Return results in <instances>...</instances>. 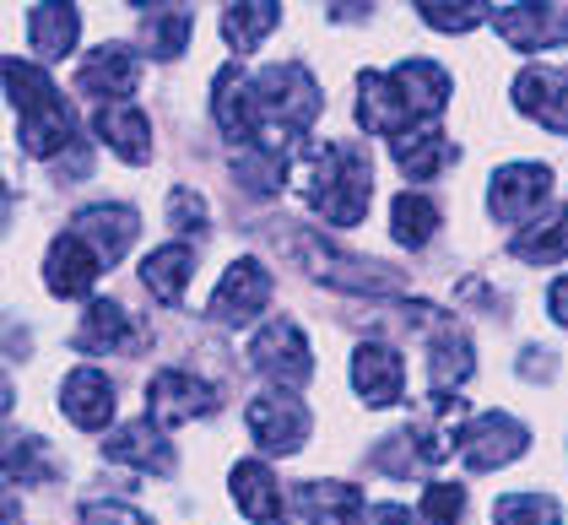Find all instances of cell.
<instances>
[{
    "label": "cell",
    "mask_w": 568,
    "mask_h": 525,
    "mask_svg": "<svg viewBox=\"0 0 568 525\" xmlns=\"http://www.w3.org/2000/svg\"><path fill=\"white\" fill-rule=\"evenodd\" d=\"M449 77L434 60H400L395 71H363L357 77V125L368 135H406L444 114Z\"/></svg>",
    "instance_id": "cell-1"
},
{
    "label": "cell",
    "mask_w": 568,
    "mask_h": 525,
    "mask_svg": "<svg viewBox=\"0 0 568 525\" xmlns=\"http://www.w3.org/2000/svg\"><path fill=\"white\" fill-rule=\"evenodd\" d=\"M298 195L331 228H357L368 201H374V163L352 141H325L314 147L298 169Z\"/></svg>",
    "instance_id": "cell-2"
},
{
    "label": "cell",
    "mask_w": 568,
    "mask_h": 525,
    "mask_svg": "<svg viewBox=\"0 0 568 525\" xmlns=\"http://www.w3.org/2000/svg\"><path fill=\"white\" fill-rule=\"evenodd\" d=\"M0 82H6V98L17 103L22 114V152L28 158H54L77 141V109L65 103V92L49 82V71L39 60H17L6 54L0 60Z\"/></svg>",
    "instance_id": "cell-3"
},
{
    "label": "cell",
    "mask_w": 568,
    "mask_h": 525,
    "mask_svg": "<svg viewBox=\"0 0 568 525\" xmlns=\"http://www.w3.org/2000/svg\"><path fill=\"white\" fill-rule=\"evenodd\" d=\"M325 109L320 82L308 77L298 60H282V65H265L255 77V147L265 152H282L287 158V141L304 135L314 125V114Z\"/></svg>",
    "instance_id": "cell-4"
},
{
    "label": "cell",
    "mask_w": 568,
    "mask_h": 525,
    "mask_svg": "<svg viewBox=\"0 0 568 525\" xmlns=\"http://www.w3.org/2000/svg\"><path fill=\"white\" fill-rule=\"evenodd\" d=\"M293 255L304 261V271L314 282L342 287V293H395V287H400V276H395L390 265L342 255V250H331L320 233H298V239H293Z\"/></svg>",
    "instance_id": "cell-5"
},
{
    "label": "cell",
    "mask_w": 568,
    "mask_h": 525,
    "mask_svg": "<svg viewBox=\"0 0 568 525\" xmlns=\"http://www.w3.org/2000/svg\"><path fill=\"white\" fill-rule=\"evenodd\" d=\"M455 450H460V461L471 472H498V466L520 461L530 450V434H525L520 417H509V412H481V417H471L455 434Z\"/></svg>",
    "instance_id": "cell-6"
},
{
    "label": "cell",
    "mask_w": 568,
    "mask_h": 525,
    "mask_svg": "<svg viewBox=\"0 0 568 525\" xmlns=\"http://www.w3.org/2000/svg\"><path fill=\"white\" fill-rule=\"evenodd\" d=\"M250 363L261 368L276 391H304L308 374H314V357H308L304 331L293 320H271L261 336L250 342Z\"/></svg>",
    "instance_id": "cell-7"
},
{
    "label": "cell",
    "mask_w": 568,
    "mask_h": 525,
    "mask_svg": "<svg viewBox=\"0 0 568 525\" xmlns=\"http://www.w3.org/2000/svg\"><path fill=\"white\" fill-rule=\"evenodd\" d=\"M217 412V385L190 374V368H163L152 385H146V417L158 428H174V423H195V417H212Z\"/></svg>",
    "instance_id": "cell-8"
},
{
    "label": "cell",
    "mask_w": 568,
    "mask_h": 525,
    "mask_svg": "<svg viewBox=\"0 0 568 525\" xmlns=\"http://www.w3.org/2000/svg\"><path fill=\"white\" fill-rule=\"evenodd\" d=\"M244 423H250V434L265 455H293L308 438V406L293 391H265L250 401Z\"/></svg>",
    "instance_id": "cell-9"
},
{
    "label": "cell",
    "mask_w": 568,
    "mask_h": 525,
    "mask_svg": "<svg viewBox=\"0 0 568 525\" xmlns=\"http://www.w3.org/2000/svg\"><path fill=\"white\" fill-rule=\"evenodd\" d=\"M265 304H271V271H265L261 261H233L227 271H222L212 304H206V320H217V325H227V331H239V325L261 320Z\"/></svg>",
    "instance_id": "cell-10"
},
{
    "label": "cell",
    "mask_w": 568,
    "mask_h": 525,
    "mask_svg": "<svg viewBox=\"0 0 568 525\" xmlns=\"http://www.w3.org/2000/svg\"><path fill=\"white\" fill-rule=\"evenodd\" d=\"M493 28H498L504 44L525 49V54L568 44V17H564V6H552V0H515V6H504L493 17Z\"/></svg>",
    "instance_id": "cell-11"
},
{
    "label": "cell",
    "mask_w": 568,
    "mask_h": 525,
    "mask_svg": "<svg viewBox=\"0 0 568 525\" xmlns=\"http://www.w3.org/2000/svg\"><path fill=\"white\" fill-rule=\"evenodd\" d=\"M103 271H109L103 255L92 250L77 228H65V233L49 244V255H44V282H49V293H54V299H88L92 282H98Z\"/></svg>",
    "instance_id": "cell-12"
},
{
    "label": "cell",
    "mask_w": 568,
    "mask_h": 525,
    "mask_svg": "<svg viewBox=\"0 0 568 525\" xmlns=\"http://www.w3.org/2000/svg\"><path fill=\"white\" fill-rule=\"evenodd\" d=\"M552 195V169L547 163H509L487 184V212L498 222H525L536 206H547Z\"/></svg>",
    "instance_id": "cell-13"
},
{
    "label": "cell",
    "mask_w": 568,
    "mask_h": 525,
    "mask_svg": "<svg viewBox=\"0 0 568 525\" xmlns=\"http://www.w3.org/2000/svg\"><path fill=\"white\" fill-rule=\"evenodd\" d=\"M515 109L530 114L541 131L568 135V71L558 65H530L515 77Z\"/></svg>",
    "instance_id": "cell-14"
},
{
    "label": "cell",
    "mask_w": 568,
    "mask_h": 525,
    "mask_svg": "<svg viewBox=\"0 0 568 525\" xmlns=\"http://www.w3.org/2000/svg\"><path fill=\"white\" fill-rule=\"evenodd\" d=\"M135 77H141V60H135L131 44H98L77 65V92L103 98V103H125L135 92Z\"/></svg>",
    "instance_id": "cell-15"
},
{
    "label": "cell",
    "mask_w": 568,
    "mask_h": 525,
    "mask_svg": "<svg viewBox=\"0 0 568 525\" xmlns=\"http://www.w3.org/2000/svg\"><path fill=\"white\" fill-rule=\"evenodd\" d=\"M60 406H65V417H71L77 428L98 434V428L114 423L120 395H114V380H109L103 368H71L65 385H60Z\"/></svg>",
    "instance_id": "cell-16"
},
{
    "label": "cell",
    "mask_w": 568,
    "mask_h": 525,
    "mask_svg": "<svg viewBox=\"0 0 568 525\" xmlns=\"http://www.w3.org/2000/svg\"><path fill=\"white\" fill-rule=\"evenodd\" d=\"M212 120L222 125L227 141H255V77L244 71V60L222 65L212 82Z\"/></svg>",
    "instance_id": "cell-17"
},
{
    "label": "cell",
    "mask_w": 568,
    "mask_h": 525,
    "mask_svg": "<svg viewBox=\"0 0 568 525\" xmlns=\"http://www.w3.org/2000/svg\"><path fill=\"white\" fill-rule=\"evenodd\" d=\"M352 385L368 406H395L406 395V363L400 352L385 347V342H363L352 352Z\"/></svg>",
    "instance_id": "cell-18"
},
{
    "label": "cell",
    "mask_w": 568,
    "mask_h": 525,
    "mask_svg": "<svg viewBox=\"0 0 568 525\" xmlns=\"http://www.w3.org/2000/svg\"><path fill=\"white\" fill-rule=\"evenodd\" d=\"M103 450H109V461H120V466H135V472H146V477H169V472H174V444L163 438V428H158L152 417H141V423H125V428H114Z\"/></svg>",
    "instance_id": "cell-19"
},
{
    "label": "cell",
    "mask_w": 568,
    "mask_h": 525,
    "mask_svg": "<svg viewBox=\"0 0 568 525\" xmlns=\"http://www.w3.org/2000/svg\"><path fill=\"white\" fill-rule=\"evenodd\" d=\"M77 33H82V17L71 0H39L28 11V44H33V60L39 65H54L77 49Z\"/></svg>",
    "instance_id": "cell-20"
},
{
    "label": "cell",
    "mask_w": 568,
    "mask_h": 525,
    "mask_svg": "<svg viewBox=\"0 0 568 525\" xmlns=\"http://www.w3.org/2000/svg\"><path fill=\"white\" fill-rule=\"evenodd\" d=\"M141 336H146V331L131 320V309L114 304V299L88 304L82 325H77V347L82 352H135L141 347Z\"/></svg>",
    "instance_id": "cell-21"
},
{
    "label": "cell",
    "mask_w": 568,
    "mask_h": 525,
    "mask_svg": "<svg viewBox=\"0 0 568 525\" xmlns=\"http://www.w3.org/2000/svg\"><path fill=\"white\" fill-rule=\"evenodd\" d=\"M92 131H98V141H103L114 158H125V163H146V158H152V125H146V114L131 109V103H98Z\"/></svg>",
    "instance_id": "cell-22"
},
{
    "label": "cell",
    "mask_w": 568,
    "mask_h": 525,
    "mask_svg": "<svg viewBox=\"0 0 568 525\" xmlns=\"http://www.w3.org/2000/svg\"><path fill=\"white\" fill-rule=\"evenodd\" d=\"M71 228L88 239L92 250L103 255V265H114L125 250L135 244V233H141V222H135L131 206H114V201H103V206H88V212H77Z\"/></svg>",
    "instance_id": "cell-23"
},
{
    "label": "cell",
    "mask_w": 568,
    "mask_h": 525,
    "mask_svg": "<svg viewBox=\"0 0 568 525\" xmlns=\"http://www.w3.org/2000/svg\"><path fill=\"white\" fill-rule=\"evenodd\" d=\"M293 509L304 515V525H352L363 515V493L352 482H298Z\"/></svg>",
    "instance_id": "cell-24"
},
{
    "label": "cell",
    "mask_w": 568,
    "mask_h": 525,
    "mask_svg": "<svg viewBox=\"0 0 568 525\" xmlns=\"http://www.w3.org/2000/svg\"><path fill=\"white\" fill-rule=\"evenodd\" d=\"M190 276H195V250L190 244H163V250H152L141 261V287L158 293V304H169V309L184 304Z\"/></svg>",
    "instance_id": "cell-25"
},
{
    "label": "cell",
    "mask_w": 568,
    "mask_h": 525,
    "mask_svg": "<svg viewBox=\"0 0 568 525\" xmlns=\"http://www.w3.org/2000/svg\"><path fill=\"white\" fill-rule=\"evenodd\" d=\"M233 504L244 509V521H255V525L282 521V482L271 477L265 461H239L233 466Z\"/></svg>",
    "instance_id": "cell-26"
},
{
    "label": "cell",
    "mask_w": 568,
    "mask_h": 525,
    "mask_svg": "<svg viewBox=\"0 0 568 525\" xmlns=\"http://www.w3.org/2000/svg\"><path fill=\"white\" fill-rule=\"evenodd\" d=\"M509 255L525 265H558L568 261V206L547 212V218L525 222L520 233L509 239Z\"/></svg>",
    "instance_id": "cell-27"
},
{
    "label": "cell",
    "mask_w": 568,
    "mask_h": 525,
    "mask_svg": "<svg viewBox=\"0 0 568 525\" xmlns=\"http://www.w3.org/2000/svg\"><path fill=\"white\" fill-rule=\"evenodd\" d=\"M390 152L406 179H434L444 163H455V141L444 131H406L390 141Z\"/></svg>",
    "instance_id": "cell-28"
},
{
    "label": "cell",
    "mask_w": 568,
    "mask_h": 525,
    "mask_svg": "<svg viewBox=\"0 0 568 525\" xmlns=\"http://www.w3.org/2000/svg\"><path fill=\"white\" fill-rule=\"evenodd\" d=\"M282 22V6L276 0H227L222 6V39L233 49H255Z\"/></svg>",
    "instance_id": "cell-29"
},
{
    "label": "cell",
    "mask_w": 568,
    "mask_h": 525,
    "mask_svg": "<svg viewBox=\"0 0 568 525\" xmlns=\"http://www.w3.org/2000/svg\"><path fill=\"white\" fill-rule=\"evenodd\" d=\"M233 174H239V184H244L250 195H276L282 179H287V158H282V152H265L255 141H244V147H233Z\"/></svg>",
    "instance_id": "cell-30"
},
{
    "label": "cell",
    "mask_w": 568,
    "mask_h": 525,
    "mask_svg": "<svg viewBox=\"0 0 568 525\" xmlns=\"http://www.w3.org/2000/svg\"><path fill=\"white\" fill-rule=\"evenodd\" d=\"M390 233H395V244H406V250H423V244H428V239L438 233V206L428 201V195H417V190L395 195Z\"/></svg>",
    "instance_id": "cell-31"
},
{
    "label": "cell",
    "mask_w": 568,
    "mask_h": 525,
    "mask_svg": "<svg viewBox=\"0 0 568 525\" xmlns=\"http://www.w3.org/2000/svg\"><path fill=\"white\" fill-rule=\"evenodd\" d=\"M493 521L498 525H564V504L547 498V493H504L493 504Z\"/></svg>",
    "instance_id": "cell-32"
},
{
    "label": "cell",
    "mask_w": 568,
    "mask_h": 525,
    "mask_svg": "<svg viewBox=\"0 0 568 525\" xmlns=\"http://www.w3.org/2000/svg\"><path fill=\"white\" fill-rule=\"evenodd\" d=\"M417 11L438 33H471L487 22V0H417Z\"/></svg>",
    "instance_id": "cell-33"
},
{
    "label": "cell",
    "mask_w": 568,
    "mask_h": 525,
    "mask_svg": "<svg viewBox=\"0 0 568 525\" xmlns=\"http://www.w3.org/2000/svg\"><path fill=\"white\" fill-rule=\"evenodd\" d=\"M190 28H195V22H190L184 6H163V11L146 22V49H152L158 60H174L179 49L190 44Z\"/></svg>",
    "instance_id": "cell-34"
},
{
    "label": "cell",
    "mask_w": 568,
    "mask_h": 525,
    "mask_svg": "<svg viewBox=\"0 0 568 525\" xmlns=\"http://www.w3.org/2000/svg\"><path fill=\"white\" fill-rule=\"evenodd\" d=\"M206 195L201 190H190V184H179L174 195H169V228L184 233V239H206Z\"/></svg>",
    "instance_id": "cell-35"
},
{
    "label": "cell",
    "mask_w": 568,
    "mask_h": 525,
    "mask_svg": "<svg viewBox=\"0 0 568 525\" xmlns=\"http://www.w3.org/2000/svg\"><path fill=\"white\" fill-rule=\"evenodd\" d=\"M460 515H466V487H460V482H428V493H423V521L460 525Z\"/></svg>",
    "instance_id": "cell-36"
},
{
    "label": "cell",
    "mask_w": 568,
    "mask_h": 525,
    "mask_svg": "<svg viewBox=\"0 0 568 525\" xmlns=\"http://www.w3.org/2000/svg\"><path fill=\"white\" fill-rule=\"evenodd\" d=\"M0 466L11 472V477H33V482H49V461H44V438H17L6 455H0Z\"/></svg>",
    "instance_id": "cell-37"
},
{
    "label": "cell",
    "mask_w": 568,
    "mask_h": 525,
    "mask_svg": "<svg viewBox=\"0 0 568 525\" xmlns=\"http://www.w3.org/2000/svg\"><path fill=\"white\" fill-rule=\"evenodd\" d=\"M82 525H152L131 504H82Z\"/></svg>",
    "instance_id": "cell-38"
},
{
    "label": "cell",
    "mask_w": 568,
    "mask_h": 525,
    "mask_svg": "<svg viewBox=\"0 0 568 525\" xmlns=\"http://www.w3.org/2000/svg\"><path fill=\"white\" fill-rule=\"evenodd\" d=\"M357 525H417L412 509H400V504H374V509H363Z\"/></svg>",
    "instance_id": "cell-39"
},
{
    "label": "cell",
    "mask_w": 568,
    "mask_h": 525,
    "mask_svg": "<svg viewBox=\"0 0 568 525\" xmlns=\"http://www.w3.org/2000/svg\"><path fill=\"white\" fill-rule=\"evenodd\" d=\"M368 6H374V0H325V11H331L336 22H357V17H368Z\"/></svg>",
    "instance_id": "cell-40"
},
{
    "label": "cell",
    "mask_w": 568,
    "mask_h": 525,
    "mask_svg": "<svg viewBox=\"0 0 568 525\" xmlns=\"http://www.w3.org/2000/svg\"><path fill=\"white\" fill-rule=\"evenodd\" d=\"M0 525H28V515H22V504H17V493L0 482Z\"/></svg>",
    "instance_id": "cell-41"
},
{
    "label": "cell",
    "mask_w": 568,
    "mask_h": 525,
    "mask_svg": "<svg viewBox=\"0 0 568 525\" xmlns=\"http://www.w3.org/2000/svg\"><path fill=\"white\" fill-rule=\"evenodd\" d=\"M547 309H552V320H558V325H568V276H558V282H552Z\"/></svg>",
    "instance_id": "cell-42"
},
{
    "label": "cell",
    "mask_w": 568,
    "mask_h": 525,
    "mask_svg": "<svg viewBox=\"0 0 568 525\" xmlns=\"http://www.w3.org/2000/svg\"><path fill=\"white\" fill-rule=\"evenodd\" d=\"M11 406V385H6V374H0V412Z\"/></svg>",
    "instance_id": "cell-43"
},
{
    "label": "cell",
    "mask_w": 568,
    "mask_h": 525,
    "mask_svg": "<svg viewBox=\"0 0 568 525\" xmlns=\"http://www.w3.org/2000/svg\"><path fill=\"white\" fill-rule=\"evenodd\" d=\"M131 6H158V11H163V6H169V0H131Z\"/></svg>",
    "instance_id": "cell-44"
}]
</instances>
